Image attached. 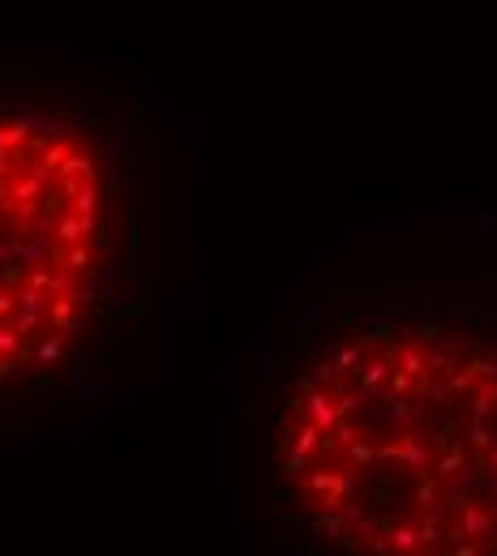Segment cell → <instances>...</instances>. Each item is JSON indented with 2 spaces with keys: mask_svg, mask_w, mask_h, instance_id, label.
Here are the masks:
<instances>
[{
  "mask_svg": "<svg viewBox=\"0 0 497 556\" xmlns=\"http://www.w3.org/2000/svg\"><path fill=\"white\" fill-rule=\"evenodd\" d=\"M258 484L300 553L497 556V304L309 308L258 412Z\"/></svg>",
  "mask_w": 497,
  "mask_h": 556,
  "instance_id": "1",
  "label": "cell"
},
{
  "mask_svg": "<svg viewBox=\"0 0 497 556\" xmlns=\"http://www.w3.org/2000/svg\"><path fill=\"white\" fill-rule=\"evenodd\" d=\"M150 94L0 65V416L95 399L150 317Z\"/></svg>",
  "mask_w": 497,
  "mask_h": 556,
  "instance_id": "2",
  "label": "cell"
}]
</instances>
